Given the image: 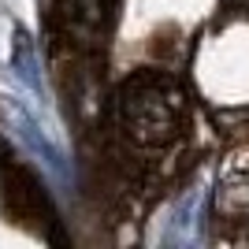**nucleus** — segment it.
Listing matches in <instances>:
<instances>
[{
    "instance_id": "f257e3e1",
    "label": "nucleus",
    "mask_w": 249,
    "mask_h": 249,
    "mask_svg": "<svg viewBox=\"0 0 249 249\" xmlns=\"http://www.w3.org/2000/svg\"><path fill=\"white\" fill-rule=\"evenodd\" d=\"M115 108H119V130L138 149L171 145L182 130V119H186L182 89L160 71H142L134 78H126Z\"/></svg>"
},
{
    "instance_id": "f03ea898",
    "label": "nucleus",
    "mask_w": 249,
    "mask_h": 249,
    "mask_svg": "<svg viewBox=\"0 0 249 249\" xmlns=\"http://www.w3.org/2000/svg\"><path fill=\"white\" fill-rule=\"evenodd\" d=\"M115 0H52V22L67 45L89 49L104 37Z\"/></svg>"
},
{
    "instance_id": "7ed1b4c3",
    "label": "nucleus",
    "mask_w": 249,
    "mask_h": 249,
    "mask_svg": "<svg viewBox=\"0 0 249 249\" xmlns=\"http://www.w3.org/2000/svg\"><path fill=\"white\" fill-rule=\"evenodd\" d=\"M216 208L231 223L249 219V171L246 167H227V175L219 178V190H216Z\"/></svg>"
},
{
    "instance_id": "20e7f679",
    "label": "nucleus",
    "mask_w": 249,
    "mask_h": 249,
    "mask_svg": "<svg viewBox=\"0 0 249 249\" xmlns=\"http://www.w3.org/2000/svg\"><path fill=\"white\" fill-rule=\"evenodd\" d=\"M11 63L19 67V74H22V82H30V86H37V63H34V52H30V37L26 34H15V56H11Z\"/></svg>"
},
{
    "instance_id": "39448f33",
    "label": "nucleus",
    "mask_w": 249,
    "mask_h": 249,
    "mask_svg": "<svg viewBox=\"0 0 249 249\" xmlns=\"http://www.w3.org/2000/svg\"><path fill=\"white\" fill-rule=\"evenodd\" d=\"M238 4H242V8H249V0H238Z\"/></svg>"
}]
</instances>
